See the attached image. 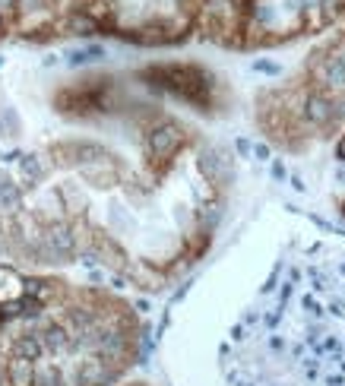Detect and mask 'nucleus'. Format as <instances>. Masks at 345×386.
<instances>
[{"label": "nucleus", "mask_w": 345, "mask_h": 386, "mask_svg": "<svg viewBox=\"0 0 345 386\" xmlns=\"http://www.w3.org/2000/svg\"><path fill=\"white\" fill-rule=\"evenodd\" d=\"M228 386H345V250L323 241L276 263L225 345Z\"/></svg>", "instance_id": "f257e3e1"}, {"label": "nucleus", "mask_w": 345, "mask_h": 386, "mask_svg": "<svg viewBox=\"0 0 345 386\" xmlns=\"http://www.w3.org/2000/svg\"><path fill=\"white\" fill-rule=\"evenodd\" d=\"M22 326L0 336V386H114L137 364L143 326L127 301L95 288L22 301Z\"/></svg>", "instance_id": "f03ea898"}, {"label": "nucleus", "mask_w": 345, "mask_h": 386, "mask_svg": "<svg viewBox=\"0 0 345 386\" xmlns=\"http://www.w3.org/2000/svg\"><path fill=\"white\" fill-rule=\"evenodd\" d=\"M336 187H339V209L345 213V133L336 143Z\"/></svg>", "instance_id": "7ed1b4c3"}, {"label": "nucleus", "mask_w": 345, "mask_h": 386, "mask_svg": "<svg viewBox=\"0 0 345 386\" xmlns=\"http://www.w3.org/2000/svg\"><path fill=\"white\" fill-rule=\"evenodd\" d=\"M124 386H149V383H124Z\"/></svg>", "instance_id": "20e7f679"}, {"label": "nucleus", "mask_w": 345, "mask_h": 386, "mask_svg": "<svg viewBox=\"0 0 345 386\" xmlns=\"http://www.w3.org/2000/svg\"><path fill=\"white\" fill-rule=\"evenodd\" d=\"M0 29H3V13H0Z\"/></svg>", "instance_id": "39448f33"}]
</instances>
